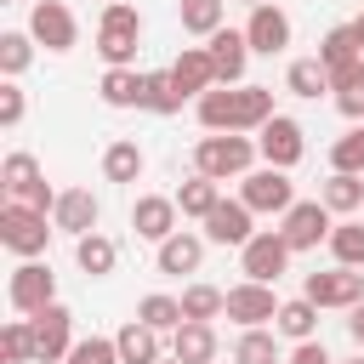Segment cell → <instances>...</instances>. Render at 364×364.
<instances>
[{"label":"cell","mask_w":364,"mask_h":364,"mask_svg":"<svg viewBox=\"0 0 364 364\" xmlns=\"http://www.w3.org/2000/svg\"><path fill=\"white\" fill-rule=\"evenodd\" d=\"M273 119V91L267 85H210L199 97V125L205 131H262Z\"/></svg>","instance_id":"cell-1"},{"label":"cell","mask_w":364,"mask_h":364,"mask_svg":"<svg viewBox=\"0 0 364 364\" xmlns=\"http://www.w3.org/2000/svg\"><path fill=\"white\" fill-rule=\"evenodd\" d=\"M256 154H262V148H256L245 131H205V136L193 142V171H199V176H216V182L250 176Z\"/></svg>","instance_id":"cell-2"},{"label":"cell","mask_w":364,"mask_h":364,"mask_svg":"<svg viewBox=\"0 0 364 364\" xmlns=\"http://www.w3.org/2000/svg\"><path fill=\"white\" fill-rule=\"evenodd\" d=\"M136 40H142V11L131 0H108L102 23H97V57L108 68H131L136 63Z\"/></svg>","instance_id":"cell-3"},{"label":"cell","mask_w":364,"mask_h":364,"mask_svg":"<svg viewBox=\"0 0 364 364\" xmlns=\"http://www.w3.org/2000/svg\"><path fill=\"white\" fill-rule=\"evenodd\" d=\"M6 301H11L23 318H34L40 307H51V301H57V273H51V262L23 256V262L11 267V279H6Z\"/></svg>","instance_id":"cell-4"},{"label":"cell","mask_w":364,"mask_h":364,"mask_svg":"<svg viewBox=\"0 0 364 364\" xmlns=\"http://www.w3.org/2000/svg\"><path fill=\"white\" fill-rule=\"evenodd\" d=\"M0 245L11 256H40L51 245V228H46V210L23 205V199H6L0 205Z\"/></svg>","instance_id":"cell-5"},{"label":"cell","mask_w":364,"mask_h":364,"mask_svg":"<svg viewBox=\"0 0 364 364\" xmlns=\"http://www.w3.org/2000/svg\"><path fill=\"white\" fill-rule=\"evenodd\" d=\"M290 239L279 233V228H267V233H250L245 245H239V267H245V279H262V284H279L284 279V267H290Z\"/></svg>","instance_id":"cell-6"},{"label":"cell","mask_w":364,"mask_h":364,"mask_svg":"<svg viewBox=\"0 0 364 364\" xmlns=\"http://www.w3.org/2000/svg\"><path fill=\"white\" fill-rule=\"evenodd\" d=\"M239 199H245V205H250L256 216H284V210L296 205L290 171H279V165H262V171L239 176Z\"/></svg>","instance_id":"cell-7"},{"label":"cell","mask_w":364,"mask_h":364,"mask_svg":"<svg viewBox=\"0 0 364 364\" xmlns=\"http://www.w3.org/2000/svg\"><path fill=\"white\" fill-rule=\"evenodd\" d=\"M0 182H6V193H11V199L34 205V210H51V205H57V193L46 188V171H40V159H34V154H23V148L0 159Z\"/></svg>","instance_id":"cell-8"},{"label":"cell","mask_w":364,"mask_h":364,"mask_svg":"<svg viewBox=\"0 0 364 364\" xmlns=\"http://www.w3.org/2000/svg\"><path fill=\"white\" fill-rule=\"evenodd\" d=\"M330 216H336V210H330L324 199H296V205L284 210V228H279V233L290 239V250H318V245H330V228H336Z\"/></svg>","instance_id":"cell-9"},{"label":"cell","mask_w":364,"mask_h":364,"mask_svg":"<svg viewBox=\"0 0 364 364\" xmlns=\"http://www.w3.org/2000/svg\"><path fill=\"white\" fill-rule=\"evenodd\" d=\"M28 324H34V364H63L68 347H74V313H68L63 301H51V307H40Z\"/></svg>","instance_id":"cell-10"},{"label":"cell","mask_w":364,"mask_h":364,"mask_svg":"<svg viewBox=\"0 0 364 364\" xmlns=\"http://www.w3.org/2000/svg\"><path fill=\"white\" fill-rule=\"evenodd\" d=\"M256 148H262V159H267V165L290 171V165H301V154H307V131H301V119L273 114V119L256 131Z\"/></svg>","instance_id":"cell-11"},{"label":"cell","mask_w":364,"mask_h":364,"mask_svg":"<svg viewBox=\"0 0 364 364\" xmlns=\"http://www.w3.org/2000/svg\"><path fill=\"white\" fill-rule=\"evenodd\" d=\"M28 34H34L46 51H74V46H80V23H74V11H68L63 0H34Z\"/></svg>","instance_id":"cell-12"},{"label":"cell","mask_w":364,"mask_h":364,"mask_svg":"<svg viewBox=\"0 0 364 364\" xmlns=\"http://www.w3.org/2000/svg\"><path fill=\"white\" fill-rule=\"evenodd\" d=\"M307 301H318V307H358L364 301V267H330V273H307V290H301Z\"/></svg>","instance_id":"cell-13"},{"label":"cell","mask_w":364,"mask_h":364,"mask_svg":"<svg viewBox=\"0 0 364 364\" xmlns=\"http://www.w3.org/2000/svg\"><path fill=\"white\" fill-rule=\"evenodd\" d=\"M176 193H142L136 205H131V228H136V239H148V245H165L171 233H176Z\"/></svg>","instance_id":"cell-14"},{"label":"cell","mask_w":364,"mask_h":364,"mask_svg":"<svg viewBox=\"0 0 364 364\" xmlns=\"http://www.w3.org/2000/svg\"><path fill=\"white\" fill-rule=\"evenodd\" d=\"M228 318L233 324H273L279 318V296H273V284H262V279H245V284H233L228 290Z\"/></svg>","instance_id":"cell-15"},{"label":"cell","mask_w":364,"mask_h":364,"mask_svg":"<svg viewBox=\"0 0 364 364\" xmlns=\"http://www.w3.org/2000/svg\"><path fill=\"white\" fill-rule=\"evenodd\" d=\"M245 40H250V51H262V57H279L284 46H290V11L284 6H250V23H245Z\"/></svg>","instance_id":"cell-16"},{"label":"cell","mask_w":364,"mask_h":364,"mask_svg":"<svg viewBox=\"0 0 364 364\" xmlns=\"http://www.w3.org/2000/svg\"><path fill=\"white\" fill-rule=\"evenodd\" d=\"M205 51H210V63H216V85H239L245 80V63H250V40H245V28H216L210 40H205Z\"/></svg>","instance_id":"cell-17"},{"label":"cell","mask_w":364,"mask_h":364,"mask_svg":"<svg viewBox=\"0 0 364 364\" xmlns=\"http://www.w3.org/2000/svg\"><path fill=\"white\" fill-rule=\"evenodd\" d=\"M97 216H102V205H97V193L91 188H63L57 193V205H51V228H63V233H97Z\"/></svg>","instance_id":"cell-18"},{"label":"cell","mask_w":364,"mask_h":364,"mask_svg":"<svg viewBox=\"0 0 364 364\" xmlns=\"http://www.w3.org/2000/svg\"><path fill=\"white\" fill-rule=\"evenodd\" d=\"M250 222H256V210H250L245 199H216V210L205 216V239H210V245H245V239L256 233Z\"/></svg>","instance_id":"cell-19"},{"label":"cell","mask_w":364,"mask_h":364,"mask_svg":"<svg viewBox=\"0 0 364 364\" xmlns=\"http://www.w3.org/2000/svg\"><path fill=\"white\" fill-rule=\"evenodd\" d=\"M199 262H205V239H199V233H182V228L154 250V267H159V273H171V279L199 273Z\"/></svg>","instance_id":"cell-20"},{"label":"cell","mask_w":364,"mask_h":364,"mask_svg":"<svg viewBox=\"0 0 364 364\" xmlns=\"http://www.w3.org/2000/svg\"><path fill=\"white\" fill-rule=\"evenodd\" d=\"M171 353L182 364H216V330H210V318H182L171 330Z\"/></svg>","instance_id":"cell-21"},{"label":"cell","mask_w":364,"mask_h":364,"mask_svg":"<svg viewBox=\"0 0 364 364\" xmlns=\"http://www.w3.org/2000/svg\"><path fill=\"white\" fill-rule=\"evenodd\" d=\"M171 74H176V85H182L188 97H205V91L216 85V63H210L205 46H182L176 63H171Z\"/></svg>","instance_id":"cell-22"},{"label":"cell","mask_w":364,"mask_h":364,"mask_svg":"<svg viewBox=\"0 0 364 364\" xmlns=\"http://www.w3.org/2000/svg\"><path fill=\"white\" fill-rule=\"evenodd\" d=\"M119 364H159L165 358V347H159V330L154 324H142V318H131V324H119Z\"/></svg>","instance_id":"cell-23"},{"label":"cell","mask_w":364,"mask_h":364,"mask_svg":"<svg viewBox=\"0 0 364 364\" xmlns=\"http://www.w3.org/2000/svg\"><path fill=\"white\" fill-rule=\"evenodd\" d=\"M97 91H102V102H108V108H142L148 74H136V68H102Z\"/></svg>","instance_id":"cell-24"},{"label":"cell","mask_w":364,"mask_h":364,"mask_svg":"<svg viewBox=\"0 0 364 364\" xmlns=\"http://www.w3.org/2000/svg\"><path fill=\"white\" fill-rule=\"evenodd\" d=\"M74 262H80V273H91V279H108L114 262H119V245H114L108 233H80V239H74Z\"/></svg>","instance_id":"cell-25"},{"label":"cell","mask_w":364,"mask_h":364,"mask_svg":"<svg viewBox=\"0 0 364 364\" xmlns=\"http://www.w3.org/2000/svg\"><path fill=\"white\" fill-rule=\"evenodd\" d=\"M318 301H307V296H296V301H279V318H273V330L279 336H290V341H313L318 336Z\"/></svg>","instance_id":"cell-26"},{"label":"cell","mask_w":364,"mask_h":364,"mask_svg":"<svg viewBox=\"0 0 364 364\" xmlns=\"http://www.w3.org/2000/svg\"><path fill=\"white\" fill-rule=\"evenodd\" d=\"M216 199H222V182H216V176H199V171L176 188V210H182V216H199V222L216 210Z\"/></svg>","instance_id":"cell-27"},{"label":"cell","mask_w":364,"mask_h":364,"mask_svg":"<svg viewBox=\"0 0 364 364\" xmlns=\"http://www.w3.org/2000/svg\"><path fill=\"white\" fill-rule=\"evenodd\" d=\"M318 199H324L336 216H353V210H364V176H353V171H330V182L318 188Z\"/></svg>","instance_id":"cell-28"},{"label":"cell","mask_w":364,"mask_h":364,"mask_svg":"<svg viewBox=\"0 0 364 364\" xmlns=\"http://www.w3.org/2000/svg\"><path fill=\"white\" fill-rule=\"evenodd\" d=\"M284 91H290V97H307V102H313L318 91H330V68H324L318 57H296V63L284 68Z\"/></svg>","instance_id":"cell-29"},{"label":"cell","mask_w":364,"mask_h":364,"mask_svg":"<svg viewBox=\"0 0 364 364\" xmlns=\"http://www.w3.org/2000/svg\"><path fill=\"white\" fill-rule=\"evenodd\" d=\"M102 176H108V182H136V176H142V148H136L131 136L108 142V148H102Z\"/></svg>","instance_id":"cell-30"},{"label":"cell","mask_w":364,"mask_h":364,"mask_svg":"<svg viewBox=\"0 0 364 364\" xmlns=\"http://www.w3.org/2000/svg\"><path fill=\"white\" fill-rule=\"evenodd\" d=\"M182 97H188V91L176 85V74H171V68H154V74H148V91H142V108H148V114H176Z\"/></svg>","instance_id":"cell-31"},{"label":"cell","mask_w":364,"mask_h":364,"mask_svg":"<svg viewBox=\"0 0 364 364\" xmlns=\"http://www.w3.org/2000/svg\"><path fill=\"white\" fill-rule=\"evenodd\" d=\"M233 364H279V336L250 324L239 341H233Z\"/></svg>","instance_id":"cell-32"},{"label":"cell","mask_w":364,"mask_h":364,"mask_svg":"<svg viewBox=\"0 0 364 364\" xmlns=\"http://www.w3.org/2000/svg\"><path fill=\"white\" fill-rule=\"evenodd\" d=\"M353 57H364L358 28H353V23H336V28L318 40V63H324V68H336V63H353Z\"/></svg>","instance_id":"cell-33"},{"label":"cell","mask_w":364,"mask_h":364,"mask_svg":"<svg viewBox=\"0 0 364 364\" xmlns=\"http://www.w3.org/2000/svg\"><path fill=\"white\" fill-rule=\"evenodd\" d=\"M34 46H40L34 34H23V28H6V34H0V74H6V80H17V74L34 63Z\"/></svg>","instance_id":"cell-34"},{"label":"cell","mask_w":364,"mask_h":364,"mask_svg":"<svg viewBox=\"0 0 364 364\" xmlns=\"http://www.w3.org/2000/svg\"><path fill=\"white\" fill-rule=\"evenodd\" d=\"M330 256L341 267H364V222H336L330 228Z\"/></svg>","instance_id":"cell-35"},{"label":"cell","mask_w":364,"mask_h":364,"mask_svg":"<svg viewBox=\"0 0 364 364\" xmlns=\"http://www.w3.org/2000/svg\"><path fill=\"white\" fill-rule=\"evenodd\" d=\"M216 313H228V290H216V284H188L182 290V318H216Z\"/></svg>","instance_id":"cell-36"},{"label":"cell","mask_w":364,"mask_h":364,"mask_svg":"<svg viewBox=\"0 0 364 364\" xmlns=\"http://www.w3.org/2000/svg\"><path fill=\"white\" fill-rule=\"evenodd\" d=\"M136 318L154 324V330L165 336V330L182 324V296H142V301H136Z\"/></svg>","instance_id":"cell-37"},{"label":"cell","mask_w":364,"mask_h":364,"mask_svg":"<svg viewBox=\"0 0 364 364\" xmlns=\"http://www.w3.org/2000/svg\"><path fill=\"white\" fill-rule=\"evenodd\" d=\"M0 358L6 364H34V324L28 318H11L0 330Z\"/></svg>","instance_id":"cell-38"},{"label":"cell","mask_w":364,"mask_h":364,"mask_svg":"<svg viewBox=\"0 0 364 364\" xmlns=\"http://www.w3.org/2000/svg\"><path fill=\"white\" fill-rule=\"evenodd\" d=\"M222 11H228V0H182V28L210 40L222 28Z\"/></svg>","instance_id":"cell-39"},{"label":"cell","mask_w":364,"mask_h":364,"mask_svg":"<svg viewBox=\"0 0 364 364\" xmlns=\"http://www.w3.org/2000/svg\"><path fill=\"white\" fill-rule=\"evenodd\" d=\"M330 171H353V176H364V119H358L347 136L330 142Z\"/></svg>","instance_id":"cell-40"},{"label":"cell","mask_w":364,"mask_h":364,"mask_svg":"<svg viewBox=\"0 0 364 364\" xmlns=\"http://www.w3.org/2000/svg\"><path fill=\"white\" fill-rule=\"evenodd\" d=\"M63 364H119V341L114 336H85V341L68 347Z\"/></svg>","instance_id":"cell-41"},{"label":"cell","mask_w":364,"mask_h":364,"mask_svg":"<svg viewBox=\"0 0 364 364\" xmlns=\"http://www.w3.org/2000/svg\"><path fill=\"white\" fill-rule=\"evenodd\" d=\"M23 114H28V97H23V85H17V80H6V85H0V125H6V131H17V125H23Z\"/></svg>","instance_id":"cell-42"},{"label":"cell","mask_w":364,"mask_h":364,"mask_svg":"<svg viewBox=\"0 0 364 364\" xmlns=\"http://www.w3.org/2000/svg\"><path fill=\"white\" fill-rule=\"evenodd\" d=\"M347 85H364V57H353V63H336V68H330V91H347Z\"/></svg>","instance_id":"cell-43"},{"label":"cell","mask_w":364,"mask_h":364,"mask_svg":"<svg viewBox=\"0 0 364 364\" xmlns=\"http://www.w3.org/2000/svg\"><path fill=\"white\" fill-rule=\"evenodd\" d=\"M290 364H336L330 353H324V341L313 336V341H296V353H290Z\"/></svg>","instance_id":"cell-44"},{"label":"cell","mask_w":364,"mask_h":364,"mask_svg":"<svg viewBox=\"0 0 364 364\" xmlns=\"http://www.w3.org/2000/svg\"><path fill=\"white\" fill-rule=\"evenodd\" d=\"M336 108H341L347 119H364V85H347V91H336Z\"/></svg>","instance_id":"cell-45"},{"label":"cell","mask_w":364,"mask_h":364,"mask_svg":"<svg viewBox=\"0 0 364 364\" xmlns=\"http://www.w3.org/2000/svg\"><path fill=\"white\" fill-rule=\"evenodd\" d=\"M347 336H353V347L364 353V301H358V307H347Z\"/></svg>","instance_id":"cell-46"},{"label":"cell","mask_w":364,"mask_h":364,"mask_svg":"<svg viewBox=\"0 0 364 364\" xmlns=\"http://www.w3.org/2000/svg\"><path fill=\"white\" fill-rule=\"evenodd\" d=\"M353 28H358V46H364V11H358V17H353Z\"/></svg>","instance_id":"cell-47"},{"label":"cell","mask_w":364,"mask_h":364,"mask_svg":"<svg viewBox=\"0 0 364 364\" xmlns=\"http://www.w3.org/2000/svg\"><path fill=\"white\" fill-rule=\"evenodd\" d=\"M159 364H182V358H176V353H171V358H159Z\"/></svg>","instance_id":"cell-48"},{"label":"cell","mask_w":364,"mask_h":364,"mask_svg":"<svg viewBox=\"0 0 364 364\" xmlns=\"http://www.w3.org/2000/svg\"><path fill=\"white\" fill-rule=\"evenodd\" d=\"M347 364H364V353H358V358H347Z\"/></svg>","instance_id":"cell-49"},{"label":"cell","mask_w":364,"mask_h":364,"mask_svg":"<svg viewBox=\"0 0 364 364\" xmlns=\"http://www.w3.org/2000/svg\"><path fill=\"white\" fill-rule=\"evenodd\" d=\"M245 6H267V0H245Z\"/></svg>","instance_id":"cell-50"},{"label":"cell","mask_w":364,"mask_h":364,"mask_svg":"<svg viewBox=\"0 0 364 364\" xmlns=\"http://www.w3.org/2000/svg\"><path fill=\"white\" fill-rule=\"evenodd\" d=\"M102 6H108V0H102Z\"/></svg>","instance_id":"cell-51"}]
</instances>
